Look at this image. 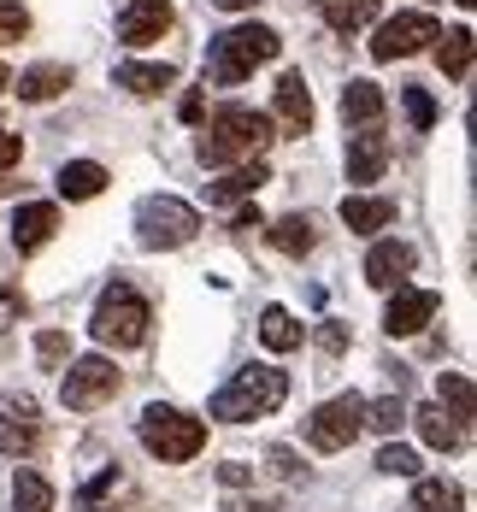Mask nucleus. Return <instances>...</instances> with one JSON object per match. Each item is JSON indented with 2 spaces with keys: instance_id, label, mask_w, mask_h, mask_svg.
<instances>
[{
  "instance_id": "nucleus-1",
  "label": "nucleus",
  "mask_w": 477,
  "mask_h": 512,
  "mask_svg": "<svg viewBox=\"0 0 477 512\" xmlns=\"http://www.w3.org/2000/svg\"><path fill=\"white\" fill-rule=\"evenodd\" d=\"M265 142H271V118L254 112V106H224V112H212V124L201 130V165L212 171H224V165H236V159H260Z\"/></svg>"
},
{
  "instance_id": "nucleus-2",
  "label": "nucleus",
  "mask_w": 477,
  "mask_h": 512,
  "mask_svg": "<svg viewBox=\"0 0 477 512\" xmlns=\"http://www.w3.org/2000/svg\"><path fill=\"white\" fill-rule=\"evenodd\" d=\"M277 30L271 24H236V30H224V36H212V53H207V83L218 89H236V83H248L254 71H260L265 59H277Z\"/></svg>"
},
{
  "instance_id": "nucleus-3",
  "label": "nucleus",
  "mask_w": 477,
  "mask_h": 512,
  "mask_svg": "<svg viewBox=\"0 0 477 512\" xmlns=\"http://www.w3.org/2000/svg\"><path fill=\"white\" fill-rule=\"evenodd\" d=\"M283 395H289V377H283L277 365H242V371L212 395V418H224V424H248V418L277 412L283 407Z\"/></svg>"
},
{
  "instance_id": "nucleus-4",
  "label": "nucleus",
  "mask_w": 477,
  "mask_h": 512,
  "mask_svg": "<svg viewBox=\"0 0 477 512\" xmlns=\"http://www.w3.org/2000/svg\"><path fill=\"white\" fill-rule=\"evenodd\" d=\"M136 436H142V448L165 465H183L195 460L201 448H207V424L201 418H189L183 407H148L142 412V424H136Z\"/></svg>"
},
{
  "instance_id": "nucleus-5",
  "label": "nucleus",
  "mask_w": 477,
  "mask_h": 512,
  "mask_svg": "<svg viewBox=\"0 0 477 512\" xmlns=\"http://www.w3.org/2000/svg\"><path fill=\"white\" fill-rule=\"evenodd\" d=\"M148 324H154V312L148 301L130 289V283H112L101 301H95V318H89V336L101 342V348H136L142 336H148Z\"/></svg>"
},
{
  "instance_id": "nucleus-6",
  "label": "nucleus",
  "mask_w": 477,
  "mask_h": 512,
  "mask_svg": "<svg viewBox=\"0 0 477 512\" xmlns=\"http://www.w3.org/2000/svg\"><path fill=\"white\" fill-rule=\"evenodd\" d=\"M195 230H201V212L177 195H148L136 206V242L142 248H183V242H195Z\"/></svg>"
},
{
  "instance_id": "nucleus-7",
  "label": "nucleus",
  "mask_w": 477,
  "mask_h": 512,
  "mask_svg": "<svg viewBox=\"0 0 477 512\" xmlns=\"http://www.w3.org/2000/svg\"><path fill=\"white\" fill-rule=\"evenodd\" d=\"M360 430H366V395H336V401L313 407V418H307V442L318 454H342Z\"/></svg>"
},
{
  "instance_id": "nucleus-8",
  "label": "nucleus",
  "mask_w": 477,
  "mask_h": 512,
  "mask_svg": "<svg viewBox=\"0 0 477 512\" xmlns=\"http://www.w3.org/2000/svg\"><path fill=\"white\" fill-rule=\"evenodd\" d=\"M118 365L106 354H89V359H77L71 371H65V383H59V401L71 412H95V407H106L112 395H118Z\"/></svg>"
},
{
  "instance_id": "nucleus-9",
  "label": "nucleus",
  "mask_w": 477,
  "mask_h": 512,
  "mask_svg": "<svg viewBox=\"0 0 477 512\" xmlns=\"http://www.w3.org/2000/svg\"><path fill=\"white\" fill-rule=\"evenodd\" d=\"M436 36H442V24H436L430 12H395L389 24H377V36H371V59H377V65H389V59H413V53H424Z\"/></svg>"
},
{
  "instance_id": "nucleus-10",
  "label": "nucleus",
  "mask_w": 477,
  "mask_h": 512,
  "mask_svg": "<svg viewBox=\"0 0 477 512\" xmlns=\"http://www.w3.org/2000/svg\"><path fill=\"white\" fill-rule=\"evenodd\" d=\"M42 407L30 401V395H0V454H12V460H24L30 448H36V436H42Z\"/></svg>"
},
{
  "instance_id": "nucleus-11",
  "label": "nucleus",
  "mask_w": 477,
  "mask_h": 512,
  "mask_svg": "<svg viewBox=\"0 0 477 512\" xmlns=\"http://www.w3.org/2000/svg\"><path fill=\"white\" fill-rule=\"evenodd\" d=\"M171 0H124V12H118V42L124 48H148L159 42L165 30H171Z\"/></svg>"
},
{
  "instance_id": "nucleus-12",
  "label": "nucleus",
  "mask_w": 477,
  "mask_h": 512,
  "mask_svg": "<svg viewBox=\"0 0 477 512\" xmlns=\"http://www.w3.org/2000/svg\"><path fill=\"white\" fill-rule=\"evenodd\" d=\"M436 307H442L436 289H401V295L389 301V312H383V330H389V336H419L424 324L436 318Z\"/></svg>"
},
{
  "instance_id": "nucleus-13",
  "label": "nucleus",
  "mask_w": 477,
  "mask_h": 512,
  "mask_svg": "<svg viewBox=\"0 0 477 512\" xmlns=\"http://www.w3.org/2000/svg\"><path fill=\"white\" fill-rule=\"evenodd\" d=\"M277 124H283L289 136H307V130H313V89H307L301 71H283V77H277Z\"/></svg>"
},
{
  "instance_id": "nucleus-14",
  "label": "nucleus",
  "mask_w": 477,
  "mask_h": 512,
  "mask_svg": "<svg viewBox=\"0 0 477 512\" xmlns=\"http://www.w3.org/2000/svg\"><path fill=\"white\" fill-rule=\"evenodd\" d=\"M53 230H59V206H48V201L18 206V218H12V248H18V254H36V248L53 242Z\"/></svg>"
},
{
  "instance_id": "nucleus-15",
  "label": "nucleus",
  "mask_w": 477,
  "mask_h": 512,
  "mask_svg": "<svg viewBox=\"0 0 477 512\" xmlns=\"http://www.w3.org/2000/svg\"><path fill=\"white\" fill-rule=\"evenodd\" d=\"M413 248H407V242H377V248H371L366 254V283L371 289H401V283H407V271H413Z\"/></svg>"
},
{
  "instance_id": "nucleus-16",
  "label": "nucleus",
  "mask_w": 477,
  "mask_h": 512,
  "mask_svg": "<svg viewBox=\"0 0 477 512\" xmlns=\"http://www.w3.org/2000/svg\"><path fill=\"white\" fill-rule=\"evenodd\" d=\"M342 124L348 130H383V89L366 83V77H354L342 89Z\"/></svg>"
},
{
  "instance_id": "nucleus-17",
  "label": "nucleus",
  "mask_w": 477,
  "mask_h": 512,
  "mask_svg": "<svg viewBox=\"0 0 477 512\" xmlns=\"http://www.w3.org/2000/svg\"><path fill=\"white\" fill-rule=\"evenodd\" d=\"M407 418L419 424L424 448H436V454H454V448H466V424H460L448 407H419V412H407Z\"/></svg>"
},
{
  "instance_id": "nucleus-18",
  "label": "nucleus",
  "mask_w": 477,
  "mask_h": 512,
  "mask_svg": "<svg viewBox=\"0 0 477 512\" xmlns=\"http://www.w3.org/2000/svg\"><path fill=\"white\" fill-rule=\"evenodd\" d=\"M383 165H389V142H383V130H360V136L348 142V177H354V183H377Z\"/></svg>"
},
{
  "instance_id": "nucleus-19",
  "label": "nucleus",
  "mask_w": 477,
  "mask_h": 512,
  "mask_svg": "<svg viewBox=\"0 0 477 512\" xmlns=\"http://www.w3.org/2000/svg\"><path fill=\"white\" fill-rule=\"evenodd\" d=\"M342 224L354 236H377V230L395 224V201H383V195H348L342 201Z\"/></svg>"
},
{
  "instance_id": "nucleus-20",
  "label": "nucleus",
  "mask_w": 477,
  "mask_h": 512,
  "mask_svg": "<svg viewBox=\"0 0 477 512\" xmlns=\"http://www.w3.org/2000/svg\"><path fill=\"white\" fill-rule=\"evenodd\" d=\"M313 6H318V18H324L336 36H354V30H366L371 18H377L383 0H313Z\"/></svg>"
},
{
  "instance_id": "nucleus-21",
  "label": "nucleus",
  "mask_w": 477,
  "mask_h": 512,
  "mask_svg": "<svg viewBox=\"0 0 477 512\" xmlns=\"http://www.w3.org/2000/svg\"><path fill=\"white\" fill-rule=\"evenodd\" d=\"M260 342L271 348V354H295V348L307 342V330L295 324V312L289 307H265L260 312Z\"/></svg>"
},
{
  "instance_id": "nucleus-22",
  "label": "nucleus",
  "mask_w": 477,
  "mask_h": 512,
  "mask_svg": "<svg viewBox=\"0 0 477 512\" xmlns=\"http://www.w3.org/2000/svg\"><path fill=\"white\" fill-rule=\"evenodd\" d=\"M101 189H106V165H95V159L59 165V195H65V201H95Z\"/></svg>"
},
{
  "instance_id": "nucleus-23",
  "label": "nucleus",
  "mask_w": 477,
  "mask_h": 512,
  "mask_svg": "<svg viewBox=\"0 0 477 512\" xmlns=\"http://www.w3.org/2000/svg\"><path fill=\"white\" fill-rule=\"evenodd\" d=\"M112 83L130 89V95H142V101H154V95H165V89L177 83V71H171V65H118Z\"/></svg>"
},
{
  "instance_id": "nucleus-24",
  "label": "nucleus",
  "mask_w": 477,
  "mask_h": 512,
  "mask_svg": "<svg viewBox=\"0 0 477 512\" xmlns=\"http://www.w3.org/2000/svg\"><path fill=\"white\" fill-rule=\"evenodd\" d=\"M265 236H271V248H277V254H295V259L313 254V242H318V230H313V218H307V212H289V218H277Z\"/></svg>"
},
{
  "instance_id": "nucleus-25",
  "label": "nucleus",
  "mask_w": 477,
  "mask_h": 512,
  "mask_svg": "<svg viewBox=\"0 0 477 512\" xmlns=\"http://www.w3.org/2000/svg\"><path fill=\"white\" fill-rule=\"evenodd\" d=\"M71 89V65H30L18 77V101H53Z\"/></svg>"
},
{
  "instance_id": "nucleus-26",
  "label": "nucleus",
  "mask_w": 477,
  "mask_h": 512,
  "mask_svg": "<svg viewBox=\"0 0 477 512\" xmlns=\"http://www.w3.org/2000/svg\"><path fill=\"white\" fill-rule=\"evenodd\" d=\"M413 512H466V489L448 477H419L413 489Z\"/></svg>"
},
{
  "instance_id": "nucleus-27",
  "label": "nucleus",
  "mask_w": 477,
  "mask_h": 512,
  "mask_svg": "<svg viewBox=\"0 0 477 512\" xmlns=\"http://www.w3.org/2000/svg\"><path fill=\"white\" fill-rule=\"evenodd\" d=\"M271 177L265 171V159H248L242 171H230V177H218V183H207V195L212 201H236V195H260V183Z\"/></svg>"
},
{
  "instance_id": "nucleus-28",
  "label": "nucleus",
  "mask_w": 477,
  "mask_h": 512,
  "mask_svg": "<svg viewBox=\"0 0 477 512\" xmlns=\"http://www.w3.org/2000/svg\"><path fill=\"white\" fill-rule=\"evenodd\" d=\"M436 389H442V401H436V407H448L460 424H472L477 389H472V377H466V371H442V383H436Z\"/></svg>"
},
{
  "instance_id": "nucleus-29",
  "label": "nucleus",
  "mask_w": 477,
  "mask_h": 512,
  "mask_svg": "<svg viewBox=\"0 0 477 512\" xmlns=\"http://www.w3.org/2000/svg\"><path fill=\"white\" fill-rule=\"evenodd\" d=\"M436 42H442V48H436V65L460 83V77L472 71V30H448V36H436Z\"/></svg>"
},
{
  "instance_id": "nucleus-30",
  "label": "nucleus",
  "mask_w": 477,
  "mask_h": 512,
  "mask_svg": "<svg viewBox=\"0 0 477 512\" xmlns=\"http://www.w3.org/2000/svg\"><path fill=\"white\" fill-rule=\"evenodd\" d=\"M12 501H18V512H48L53 507V489L42 471H18L12 477Z\"/></svg>"
},
{
  "instance_id": "nucleus-31",
  "label": "nucleus",
  "mask_w": 477,
  "mask_h": 512,
  "mask_svg": "<svg viewBox=\"0 0 477 512\" xmlns=\"http://www.w3.org/2000/svg\"><path fill=\"white\" fill-rule=\"evenodd\" d=\"M401 418H407V401H401V395L366 401V424L377 430V436H395V430H401Z\"/></svg>"
},
{
  "instance_id": "nucleus-32",
  "label": "nucleus",
  "mask_w": 477,
  "mask_h": 512,
  "mask_svg": "<svg viewBox=\"0 0 477 512\" xmlns=\"http://www.w3.org/2000/svg\"><path fill=\"white\" fill-rule=\"evenodd\" d=\"M401 101H407V118H413V130H436V101H430V95H424L419 83H407V89H401Z\"/></svg>"
},
{
  "instance_id": "nucleus-33",
  "label": "nucleus",
  "mask_w": 477,
  "mask_h": 512,
  "mask_svg": "<svg viewBox=\"0 0 477 512\" xmlns=\"http://www.w3.org/2000/svg\"><path fill=\"white\" fill-rule=\"evenodd\" d=\"M377 471H389V477H419V454H413L407 442H389V448L377 454Z\"/></svg>"
},
{
  "instance_id": "nucleus-34",
  "label": "nucleus",
  "mask_w": 477,
  "mask_h": 512,
  "mask_svg": "<svg viewBox=\"0 0 477 512\" xmlns=\"http://www.w3.org/2000/svg\"><path fill=\"white\" fill-rule=\"evenodd\" d=\"M30 36V12L18 0H0V42H24Z\"/></svg>"
},
{
  "instance_id": "nucleus-35",
  "label": "nucleus",
  "mask_w": 477,
  "mask_h": 512,
  "mask_svg": "<svg viewBox=\"0 0 477 512\" xmlns=\"http://www.w3.org/2000/svg\"><path fill=\"white\" fill-rule=\"evenodd\" d=\"M71 354V336H65V330H42V336H36V359H42V365H59V359Z\"/></svg>"
},
{
  "instance_id": "nucleus-36",
  "label": "nucleus",
  "mask_w": 477,
  "mask_h": 512,
  "mask_svg": "<svg viewBox=\"0 0 477 512\" xmlns=\"http://www.w3.org/2000/svg\"><path fill=\"white\" fill-rule=\"evenodd\" d=\"M112 483H118V465H112V471H101V477H95V483H89V489L77 495V512H89V507H95V501L106 495V489H112Z\"/></svg>"
},
{
  "instance_id": "nucleus-37",
  "label": "nucleus",
  "mask_w": 477,
  "mask_h": 512,
  "mask_svg": "<svg viewBox=\"0 0 477 512\" xmlns=\"http://www.w3.org/2000/svg\"><path fill=\"white\" fill-rule=\"evenodd\" d=\"M24 159V136H12V130H0V171H12Z\"/></svg>"
},
{
  "instance_id": "nucleus-38",
  "label": "nucleus",
  "mask_w": 477,
  "mask_h": 512,
  "mask_svg": "<svg viewBox=\"0 0 477 512\" xmlns=\"http://www.w3.org/2000/svg\"><path fill=\"white\" fill-rule=\"evenodd\" d=\"M271 471H277V477H289V483L301 477V465H295V454H289V448H271Z\"/></svg>"
},
{
  "instance_id": "nucleus-39",
  "label": "nucleus",
  "mask_w": 477,
  "mask_h": 512,
  "mask_svg": "<svg viewBox=\"0 0 477 512\" xmlns=\"http://www.w3.org/2000/svg\"><path fill=\"white\" fill-rule=\"evenodd\" d=\"M318 342H324L330 354H342V348H348V330H342V324H324V336H318Z\"/></svg>"
},
{
  "instance_id": "nucleus-40",
  "label": "nucleus",
  "mask_w": 477,
  "mask_h": 512,
  "mask_svg": "<svg viewBox=\"0 0 477 512\" xmlns=\"http://www.w3.org/2000/svg\"><path fill=\"white\" fill-rule=\"evenodd\" d=\"M218 483H230V489H242V483H248V465H218Z\"/></svg>"
},
{
  "instance_id": "nucleus-41",
  "label": "nucleus",
  "mask_w": 477,
  "mask_h": 512,
  "mask_svg": "<svg viewBox=\"0 0 477 512\" xmlns=\"http://www.w3.org/2000/svg\"><path fill=\"white\" fill-rule=\"evenodd\" d=\"M212 6H224V12H248V6H260V0H212Z\"/></svg>"
},
{
  "instance_id": "nucleus-42",
  "label": "nucleus",
  "mask_w": 477,
  "mask_h": 512,
  "mask_svg": "<svg viewBox=\"0 0 477 512\" xmlns=\"http://www.w3.org/2000/svg\"><path fill=\"white\" fill-rule=\"evenodd\" d=\"M236 512H277V507H271V501H242Z\"/></svg>"
},
{
  "instance_id": "nucleus-43",
  "label": "nucleus",
  "mask_w": 477,
  "mask_h": 512,
  "mask_svg": "<svg viewBox=\"0 0 477 512\" xmlns=\"http://www.w3.org/2000/svg\"><path fill=\"white\" fill-rule=\"evenodd\" d=\"M0 89H6V65H0Z\"/></svg>"
},
{
  "instance_id": "nucleus-44",
  "label": "nucleus",
  "mask_w": 477,
  "mask_h": 512,
  "mask_svg": "<svg viewBox=\"0 0 477 512\" xmlns=\"http://www.w3.org/2000/svg\"><path fill=\"white\" fill-rule=\"evenodd\" d=\"M460 6H472V0H460Z\"/></svg>"
}]
</instances>
